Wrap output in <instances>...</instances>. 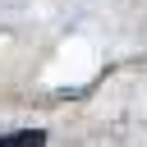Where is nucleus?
<instances>
[{
  "mask_svg": "<svg viewBox=\"0 0 147 147\" xmlns=\"http://www.w3.org/2000/svg\"><path fill=\"white\" fill-rule=\"evenodd\" d=\"M0 142H46V133L41 129H18V133H5Z\"/></svg>",
  "mask_w": 147,
  "mask_h": 147,
  "instance_id": "nucleus-1",
  "label": "nucleus"
}]
</instances>
